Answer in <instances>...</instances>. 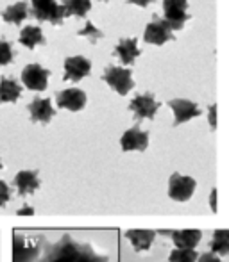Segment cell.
Segmentation results:
<instances>
[{"label":"cell","instance_id":"19","mask_svg":"<svg viewBox=\"0 0 229 262\" xmlns=\"http://www.w3.org/2000/svg\"><path fill=\"white\" fill-rule=\"evenodd\" d=\"M22 97V86L11 77H2L0 79V104L7 102H16Z\"/></svg>","mask_w":229,"mask_h":262},{"label":"cell","instance_id":"22","mask_svg":"<svg viewBox=\"0 0 229 262\" xmlns=\"http://www.w3.org/2000/svg\"><path fill=\"white\" fill-rule=\"evenodd\" d=\"M61 6L65 7V16L84 18L91 9V0H63Z\"/></svg>","mask_w":229,"mask_h":262},{"label":"cell","instance_id":"23","mask_svg":"<svg viewBox=\"0 0 229 262\" xmlns=\"http://www.w3.org/2000/svg\"><path fill=\"white\" fill-rule=\"evenodd\" d=\"M209 248L215 255H229V230H215L213 232Z\"/></svg>","mask_w":229,"mask_h":262},{"label":"cell","instance_id":"29","mask_svg":"<svg viewBox=\"0 0 229 262\" xmlns=\"http://www.w3.org/2000/svg\"><path fill=\"white\" fill-rule=\"evenodd\" d=\"M197 262H222V260H220V257L215 255L213 252H206V253H202V255H199Z\"/></svg>","mask_w":229,"mask_h":262},{"label":"cell","instance_id":"4","mask_svg":"<svg viewBox=\"0 0 229 262\" xmlns=\"http://www.w3.org/2000/svg\"><path fill=\"white\" fill-rule=\"evenodd\" d=\"M104 82L111 90L117 91L118 95H127L129 91L135 88V80H132L131 68H118V66H106L104 75H102Z\"/></svg>","mask_w":229,"mask_h":262},{"label":"cell","instance_id":"21","mask_svg":"<svg viewBox=\"0 0 229 262\" xmlns=\"http://www.w3.org/2000/svg\"><path fill=\"white\" fill-rule=\"evenodd\" d=\"M27 16H29V4L27 2H18V4H14V6H9L2 14L4 21L14 24V25H20Z\"/></svg>","mask_w":229,"mask_h":262},{"label":"cell","instance_id":"12","mask_svg":"<svg viewBox=\"0 0 229 262\" xmlns=\"http://www.w3.org/2000/svg\"><path fill=\"white\" fill-rule=\"evenodd\" d=\"M90 72H91L90 59L83 57V55H73V57L65 59V80L79 82L84 77L90 75Z\"/></svg>","mask_w":229,"mask_h":262},{"label":"cell","instance_id":"34","mask_svg":"<svg viewBox=\"0 0 229 262\" xmlns=\"http://www.w3.org/2000/svg\"><path fill=\"white\" fill-rule=\"evenodd\" d=\"M104 2H109V0H104Z\"/></svg>","mask_w":229,"mask_h":262},{"label":"cell","instance_id":"20","mask_svg":"<svg viewBox=\"0 0 229 262\" xmlns=\"http://www.w3.org/2000/svg\"><path fill=\"white\" fill-rule=\"evenodd\" d=\"M20 43L27 49H36L38 45H45V36H43L42 29L36 25H29V27L22 29L20 32Z\"/></svg>","mask_w":229,"mask_h":262},{"label":"cell","instance_id":"17","mask_svg":"<svg viewBox=\"0 0 229 262\" xmlns=\"http://www.w3.org/2000/svg\"><path fill=\"white\" fill-rule=\"evenodd\" d=\"M115 54H117V57L120 59L122 64L132 66L142 52H140V49H138V41H136V38H129V39L124 38V39L118 41L117 49H115Z\"/></svg>","mask_w":229,"mask_h":262},{"label":"cell","instance_id":"11","mask_svg":"<svg viewBox=\"0 0 229 262\" xmlns=\"http://www.w3.org/2000/svg\"><path fill=\"white\" fill-rule=\"evenodd\" d=\"M120 146L124 152H132V150L143 152L149 146V132L142 130L138 125H135L124 132V136L120 138Z\"/></svg>","mask_w":229,"mask_h":262},{"label":"cell","instance_id":"6","mask_svg":"<svg viewBox=\"0 0 229 262\" xmlns=\"http://www.w3.org/2000/svg\"><path fill=\"white\" fill-rule=\"evenodd\" d=\"M163 11L165 18L163 20L168 24V29L174 31H181L184 21L190 18L188 11V0H163Z\"/></svg>","mask_w":229,"mask_h":262},{"label":"cell","instance_id":"28","mask_svg":"<svg viewBox=\"0 0 229 262\" xmlns=\"http://www.w3.org/2000/svg\"><path fill=\"white\" fill-rule=\"evenodd\" d=\"M208 121H209L212 130H215L217 128V105L215 104H212L208 107Z\"/></svg>","mask_w":229,"mask_h":262},{"label":"cell","instance_id":"5","mask_svg":"<svg viewBox=\"0 0 229 262\" xmlns=\"http://www.w3.org/2000/svg\"><path fill=\"white\" fill-rule=\"evenodd\" d=\"M195 187H197L195 179L181 173H172L168 179V196L176 202H188L194 196Z\"/></svg>","mask_w":229,"mask_h":262},{"label":"cell","instance_id":"16","mask_svg":"<svg viewBox=\"0 0 229 262\" xmlns=\"http://www.w3.org/2000/svg\"><path fill=\"white\" fill-rule=\"evenodd\" d=\"M29 113H31V120L34 123H50V120L54 118L56 111L52 107L50 98H34V100L29 104Z\"/></svg>","mask_w":229,"mask_h":262},{"label":"cell","instance_id":"25","mask_svg":"<svg viewBox=\"0 0 229 262\" xmlns=\"http://www.w3.org/2000/svg\"><path fill=\"white\" fill-rule=\"evenodd\" d=\"M77 34H79V36H84V38L90 39L91 43H95L97 39H102V38H104V32L99 31V29L95 27V25L91 24V21H86V27L81 29V31L77 32Z\"/></svg>","mask_w":229,"mask_h":262},{"label":"cell","instance_id":"8","mask_svg":"<svg viewBox=\"0 0 229 262\" xmlns=\"http://www.w3.org/2000/svg\"><path fill=\"white\" fill-rule=\"evenodd\" d=\"M50 72L42 64H27L22 72V82L31 91H45L49 86Z\"/></svg>","mask_w":229,"mask_h":262},{"label":"cell","instance_id":"26","mask_svg":"<svg viewBox=\"0 0 229 262\" xmlns=\"http://www.w3.org/2000/svg\"><path fill=\"white\" fill-rule=\"evenodd\" d=\"M14 52H13V45L6 39H0V66H6L13 61Z\"/></svg>","mask_w":229,"mask_h":262},{"label":"cell","instance_id":"15","mask_svg":"<svg viewBox=\"0 0 229 262\" xmlns=\"http://www.w3.org/2000/svg\"><path fill=\"white\" fill-rule=\"evenodd\" d=\"M158 234L161 235H170L174 245L177 248H188V250H195V246L199 245L202 237V232L197 228H190V230H160Z\"/></svg>","mask_w":229,"mask_h":262},{"label":"cell","instance_id":"32","mask_svg":"<svg viewBox=\"0 0 229 262\" xmlns=\"http://www.w3.org/2000/svg\"><path fill=\"white\" fill-rule=\"evenodd\" d=\"M18 214H20V216H22V214H34V209H32V207H24V209L18 210Z\"/></svg>","mask_w":229,"mask_h":262},{"label":"cell","instance_id":"24","mask_svg":"<svg viewBox=\"0 0 229 262\" xmlns=\"http://www.w3.org/2000/svg\"><path fill=\"white\" fill-rule=\"evenodd\" d=\"M199 253L195 250H188V248H176L170 252L168 260L170 262H197Z\"/></svg>","mask_w":229,"mask_h":262},{"label":"cell","instance_id":"18","mask_svg":"<svg viewBox=\"0 0 229 262\" xmlns=\"http://www.w3.org/2000/svg\"><path fill=\"white\" fill-rule=\"evenodd\" d=\"M156 230H127L125 232V237L131 241V245L135 246V250L138 253L149 252L150 245L156 239Z\"/></svg>","mask_w":229,"mask_h":262},{"label":"cell","instance_id":"1","mask_svg":"<svg viewBox=\"0 0 229 262\" xmlns=\"http://www.w3.org/2000/svg\"><path fill=\"white\" fill-rule=\"evenodd\" d=\"M38 262H108V255L95 252L88 243H79L65 234L56 243H47Z\"/></svg>","mask_w":229,"mask_h":262},{"label":"cell","instance_id":"14","mask_svg":"<svg viewBox=\"0 0 229 262\" xmlns=\"http://www.w3.org/2000/svg\"><path fill=\"white\" fill-rule=\"evenodd\" d=\"M58 107L61 109H68V111H81L88 102V97L83 90H77V88H70V90H63L56 95Z\"/></svg>","mask_w":229,"mask_h":262},{"label":"cell","instance_id":"10","mask_svg":"<svg viewBox=\"0 0 229 262\" xmlns=\"http://www.w3.org/2000/svg\"><path fill=\"white\" fill-rule=\"evenodd\" d=\"M40 173L36 169H22L14 175V187H16L18 196L25 198L34 194L40 189Z\"/></svg>","mask_w":229,"mask_h":262},{"label":"cell","instance_id":"27","mask_svg":"<svg viewBox=\"0 0 229 262\" xmlns=\"http://www.w3.org/2000/svg\"><path fill=\"white\" fill-rule=\"evenodd\" d=\"M11 189H9V186H7L4 180H0V207H6L7 204H9V200H11Z\"/></svg>","mask_w":229,"mask_h":262},{"label":"cell","instance_id":"30","mask_svg":"<svg viewBox=\"0 0 229 262\" xmlns=\"http://www.w3.org/2000/svg\"><path fill=\"white\" fill-rule=\"evenodd\" d=\"M209 207H212L213 212L217 210V189L215 187H213L212 193H209Z\"/></svg>","mask_w":229,"mask_h":262},{"label":"cell","instance_id":"2","mask_svg":"<svg viewBox=\"0 0 229 262\" xmlns=\"http://www.w3.org/2000/svg\"><path fill=\"white\" fill-rule=\"evenodd\" d=\"M45 237L31 239L24 234H13V262H38Z\"/></svg>","mask_w":229,"mask_h":262},{"label":"cell","instance_id":"9","mask_svg":"<svg viewBox=\"0 0 229 262\" xmlns=\"http://www.w3.org/2000/svg\"><path fill=\"white\" fill-rule=\"evenodd\" d=\"M143 39H145L147 43H150V45H160L161 47L167 41H172V39H176V38H174L172 31L168 29L167 21L160 16H154L152 21L147 25Z\"/></svg>","mask_w":229,"mask_h":262},{"label":"cell","instance_id":"33","mask_svg":"<svg viewBox=\"0 0 229 262\" xmlns=\"http://www.w3.org/2000/svg\"><path fill=\"white\" fill-rule=\"evenodd\" d=\"M4 168V164H2V161H0V169H2Z\"/></svg>","mask_w":229,"mask_h":262},{"label":"cell","instance_id":"7","mask_svg":"<svg viewBox=\"0 0 229 262\" xmlns=\"http://www.w3.org/2000/svg\"><path fill=\"white\" fill-rule=\"evenodd\" d=\"M160 102H156L152 93H143L136 95L129 104V111H132L136 120H154L158 109H160Z\"/></svg>","mask_w":229,"mask_h":262},{"label":"cell","instance_id":"31","mask_svg":"<svg viewBox=\"0 0 229 262\" xmlns=\"http://www.w3.org/2000/svg\"><path fill=\"white\" fill-rule=\"evenodd\" d=\"M129 2L135 4V6H140V7H147V6H150L154 0H129Z\"/></svg>","mask_w":229,"mask_h":262},{"label":"cell","instance_id":"13","mask_svg":"<svg viewBox=\"0 0 229 262\" xmlns=\"http://www.w3.org/2000/svg\"><path fill=\"white\" fill-rule=\"evenodd\" d=\"M168 107L174 111V125H181L184 121H190L192 118L201 116V109L195 102L184 100V98H174L168 102Z\"/></svg>","mask_w":229,"mask_h":262},{"label":"cell","instance_id":"3","mask_svg":"<svg viewBox=\"0 0 229 262\" xmlns=\"http://www.w3.org/2000/svg\"><path fill=\"white\" fill-rule=\"evenodd\" d=\"M31 14L40 21H50L52 25H63L65 7L56 0H31Z\"/></svg>","mask_w":229,"mask_h":262}]
</instances>
